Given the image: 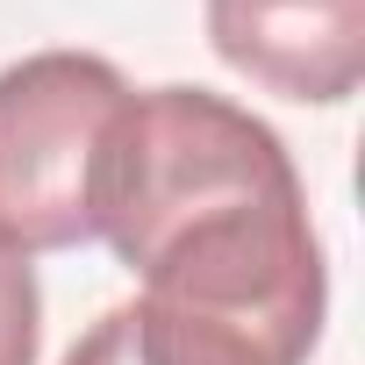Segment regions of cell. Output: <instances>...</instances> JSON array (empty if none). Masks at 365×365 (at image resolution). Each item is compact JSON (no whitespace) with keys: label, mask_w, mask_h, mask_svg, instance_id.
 I'll use <instances>...</instances> for the list:
<instances>
[{"label":"cell","mask_w":365,"mask_h":365,"mask_svg":"<svg viewBox=\"0 0 365 365\" xmlns=\"http://www.w3.org/2000/svg\"><path fill=\"white\" fill-rule=\"evenodd\" d=\"M101 237L143 287L101 315L129 365H308L329 272L301 172L251 108L208 86L129 93Z\"/></svg>","instance_id":"obj_1"},{"label":"cell","mask_w":365,"mask_h":365,"mask_svg":"<svg viewBox=\"0 0 365 365\" xmlns=\"http://www.w3.org/2000/svg\"><path fill=\"white\" fill-rule=\"evenodd\" d=\"M129 93L93 51H36L0 72V230L22 251L101 237V172Z\"/></svg>","instance_id":"obj_2"},{"label":"cell","mask_w":365,"mask_h":365,"mask_svg":"<svg viewBox=\"0 0 365 365\" xmlns=\"http://www.w3.org/2000/svg\"><path fill=\"white\" fill-rule=\"evenodd\" d=\"M208 43L251 86L336 108L365 79V0H208Z\"/></svg>","instance_id":"obj_3"},{"label":"cell","mask_w":365,"mask_h":365,"mask_svg":"<svg viewBox=\"0 0 365 365\" xmlns=\"http://www.w3.org/2000/svg\"><path fill=\"white\" fill-rule=\"evenodd\" d=\"M43 351V294L29 251L0 230V365H36Z\"/></svg>","instance_id":"obj_4"}]
</instances>
